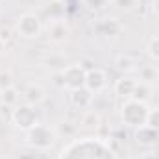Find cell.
<instances>
[{
    "mask_svg": "<svg viewBox=\"0 0 159 159\" xmlns=\"http://www.w3.org/2000/svg\"><path fill=\"white\" fill-rule=\"evenodd\" d=\"M83 6H87L89 9H100L107 4V0H81Z\"/></svg>",
    "mask_w": 159,
    "mask_h": 159,
    "instance_id": "obj_22",
    "label": "cell"
},
{
    "mask_svg": "<svg viewBox=\"0 0 159 159\" xmlns=\"http://www.w3.org/2000/svg\"><path fill=\"white\" fill-rule=\"evenodd\" d=\"M57 139H59L57 129L50 128L43 122L30 128L28 131H24V143L34 150H50V148L56 146Z\"/></svg>",
    "mask_w": 159,
    "mask_h": 159,
    "instance_id": "obj_1",
    "label": "cell"
},
{
    "mask_svg": "<svg viewBox=\"0 0 159 159\" xmlns=\"http://www.w3.org/2000/svg\"><path fill=\"white\" fill-rule=\"evenodd\" d=\"M146 124H148V126H152V128H156V129H159V107L150 109L148 119H146Z\"/></svg>",
    "mask_w": 159,
    "mask_h": 159,
    "instance_id": "obj_21",
    "label": "cell"
},
{
    "mask_svg": "<svg viewBox=\"0 0 159 159\" xmlns=\"http://www.w3.org/2000/svg\"><path fill=\"white\" fill-rule=\"evenodd\" d=\"M115 6L122 9V11H133L137 6H139V0H113Z\"/></svg>",
    "mask_w": 159,
    "mask_h": 159,
    "instance_id": "obj_20",
    "label": "cell"
},
{
    "mask_svg": "<svg viewBox=\"0 0 159 159\" xmlns=\"http://www.w3.org/2000/svg\"><path fill=\"white\" fill-rule=\"evenodd\" d=\"M146 54H148L154 61H159V35L152 37V39L146 43Z\"/></svg>",
    "mask_w": 159,
    "mask_h": 159,
    "instance_id": "obj_18",
    "label": "cell"
},
{
    "mask_svg": "<svg viewBox=\"0 0 159 159\" xmlns=\"http://www.w3.org/2000/svg\"><path fill=\"white\" fill-rule=\"evenodd\" d=\"M9 37H11V35H9V32H7V30H0V41L7 43V41H9Z\"/></svg>",
    "mask_w": 159,
    "mask_h": 159,
    "instance_id": "obj_25",
    "label": "cell"
},
{
    "mask_svg": "<svg viewBox=\"0 0 159 159\" xmlns=\"http://www.w3.org/2000/svg\"><path fill=\"white\" fill-rule=\"evenodd\" d=\"M107 87V74L102 69H89L85 78V89H89L93 94L102 93Z\"/></svg>",
    "mask_w": 159,
    "mask_h": 159,
    "instance_id": "obj_7",
    "label": "cell"
},
{
    "mask_svg": "<svg viewBox=\"0 0 159 159\" xmlns=\"http://www.w3.org/2000/svg\"><path fill=\"white\" fill-rule=\"evenodd\" d=\"M137 74H139V81L154 85L159 80V69L156 65H141L139 70H137Z\"/></svg>",
    "mask_w": 159,
    "mask_h": 159,
    "instance_id": "obj_14",
    "label": "cell"
},
{
    "mask_svg": "<svg viewBox=\"0 0 159 159\" xmlns=\"http://www.w3.org/2000/svg\"><path fill=\"white\" fill-rule=\"evenodd\" d=\"M15 32L22 39H37L43 32V22L37 15L34 13H24L17 19L15 22Z\"/></svg>",
    "mask_w": 159,
    "mask_h": 159,
    "instance_id": "obj_5",
    "label": "cell"
},
{
    "mask_svg": "<svg viewBox=\"0 0 159 159\" xmlns=\"http://www.w3.org/2000/svg\"><path fill=\"white\" fill-rule=\"evenodd\" d=\"M19 102H20V93L15 87H9V89H6V91L0 93V104H2V107L13 109V107L19 106Z\"/></svg>",
    "mask_w": 159,
    "mask_h": 159,
    "instance_id": "obj_15",
    "label": "cell"
},
{
    "mask_svg": "<svg viewBox=\"0 0 159 159\" xmlns=\"http://www.w3.org/2000/svg\"><path fill=\"white\" fill-rule=\"evenodd\" d=\"M150 9H152V13L159 19V0H152L150 2Z\"/></svg>",
    "mask_w": 159,
    "mask_h": 159,
    "instance_id": "obj_24",
    "label": "cell"
},
{
    "mask_svg": "<svg viewBox=\"0 0 159 159\" xmlns=\"http://www.w3.org/2000/svg\"><path fill=\"white\" fill-rule=\"evenodd\" d=\"M100 124H102V119H100V115H98L94 109H89V111L83 113V117H81V126H83L85 129H98Z\"/></svg>",
    "mask_w": 159,
    "mask_h": 159,
    "instance_id": "obj_16",
    "label": "cell"
},
{
    "mask_svg": "<svg viewBox=\"0 0 159 159\" xmlns=\"http://www.w3.org/2000/svg\"><path fill=\"white\" fill-rule=\"evenodd\" d=\"M44 98H46V93L39 83H28L20 91V100H22V104H28V106L37 107L39 104L44 102Z\"/></svg>",
    "mask_w": 159,
    "mask_h": 159,
    "instance_id": "obj_6",
    "label": "cell"
},
{
    "mask_svg": "<svg viewBox=\"0 0 159 159\" xmlns=\"http://www.w3.org/2000/svg\"><path fill=\"white\" fill-rule=\"evenodd\" d=\"M141 159H159V157H157V154H152V152H150V154H144Z\"/></svg>",
    "mask_w": 159,
    "mask_h": 159,
    "instance_id": "obj_26",
    "label": "cell"
},
{
    "mask_svg": "<svg viewBox=\"0 0 159 159\" xmlns=\"http://www.w3.org/2000/svg\"><path fill=\"white\" fill-rule=\"evenodd\" d=\"M61 131H63V133L67 131V133H70V135H72V133L76 131V128H74V126H70V122H63V124H61Z\"/></svg>",
    "mask_w": 159,
    "mask_h": 159,
    "instance_id": "obj_23",
    "label": "cell"
},
{
    "mask_svg": "<svg viewBox=\"0 0 159 159\" xmlns=\"http://www.w3.org/2000/svg\"><path fill=\"white\" fill-rule=\"evenodd\" d=\"M11 122L15 128L22 129V131H28L30 128L37 126L41 122L39 113L35 109V106H28V104H19L17 107L11 109Z\"/></svg>",
    "mask_w": 159,
    "mask_h": 159,
    "instance_id": "obj_3",
    "label": "cell"
},
{
    "mask_svg": "<svg viewBox=\"0 0 159 159\" xmlns=\"http://www.w3.org/2000/svg\"><path fill=\"white\" fill-rule=\"evenodd\" d=\"M94 30L104 37H117L122 32V22L117 17H104L94 24Z\"/></svg>",
    "mask_w": 159,
    "mask_h": 159,
    "instance_id": "obj_10",
    "label": "cell"
},
{
    "mask_svg": "<svg viewBox=\"0 0 159 159\" xmlns=\"http://www.w3.org/2000/svg\"><path fill=\"white\" fill-rule=\"evenodd\" d=\"M141 65H143L141 59L137 56H131V54H120V56H117V59H115V67L119 69L120 72H124V74L137 72Z\"/></svg>",
    "mask_w": 159,
    "mask_h": 159,
    "instance_id": "obj_12",
    "label": "cell"
},
{
    "mask_svg": "<svg viewBox=\"0 0 159 159\" xmlns=\"http://www.w3.org/2000/svg\"><path fill=\"white\" fill-rule=\"evenodd\" d=\"M46 35L52 43H65L69 37V24L65 19H52L46 26Z\"/></svg>",
    "mask_w": 159,
    "mask_h": 159,
    "instance_id": "obj_8",
    "label": "cell"
},
{
    "mask_svg": "<svg viewBox=\"0 0 159 159\" xmlns=\"http://www.w3.org/2000/svg\"><path fill=\"white\" fill-rule=\"evenodd\" d=\"M133 139H135V143L141 144V146H154L159 141V129L148 126V124H143V126L135 128Z\"/></svg>",
    "mask_w": 159,
    "mask_h": 159,
    "instance_id": "obj_9",
    "label": "cell"
},
{
    "mask_svg": "<svg viewBox=\"0 0 159 159\" xmlns=\"http://www.w3.org/2000/svg\"><path fill=\"white\" fill-rule=\"evenodd\" d=\"M148 113H150V107L146 102H141V100H135V98H128L124 100L122 107H120V119L126 126L129 128H139L143 124H146L148 119Z\"/></svg>",
    "mask_w": 159,
    "mask_h": 159,
    "instance_id": "obj_2",
    "label": "cell"
},
{
    "mask_svg": "<svg viewBox=\"0 0 159 159\" xmlns=\"http://www.w3.org/2000/svg\"><path fill=\"white\" fill-rule=\"evenodd\" d=\"M13 87V74L9 70H0V93Z\"/></svg>",
    "mask_w": 159,
    "mask_h": 159,
    "instance_id": "obj_19",
    "label": "cell"
},
{
    "mask_svg": "<svg viewBox=\"0 0 159 159\" xmlns=\"http://www.w3.org/2000/svg\"><path fill=\"white\" fill-rule=\"evenodd\" d=\"M59 78H61V85H63L67 91H76V89L85 87L87 69H85L81 63L67 65V67L59 72Z\"/></svg>",
    "mask_w": 159,
    "mask_h": 159,
    "instance_id": "obj_4",
    "label": "cell"
},
{
    "mask_svg": "<svg viewBox=\"0 0 159 159\" xmlns=\"http://www.w3.org/2000/svg\"><path fill=\"white\" fill-rule=\"evenodd\" d=\"M93 100H94V94L89 89H85V87L70 91V104L76 109H89L93 106Z\"/></svg>",
    "mask_w": 159,
    "mask_h": 159,
    "instance_id": "obj_13",
    "label": "cell"
},
{
    "mask_svg": "<svg viewBox=\"0 0 159 159\" xmlns=\"http://www.w3.org/2000/svg\"><path fill=\"white\" fill-rule=\"evenodd\" d=\"M135 87H137V80L131 78V76H122L115 81L113 85V91L115 94L128 100V98H133V93H135Z\"/></svg>",
    "mask_w": 159,
    "mask_h": 159,
    "instance_id": "obj_11",
    "label": "cell"
},
{
    "mask_svg": "<svg viewBox=\"0 0 159 159\" xmlns=\"http://www.w3.org/2000/svg\"><path fill=\"white\" fill-rule=\"evenodd\" d=\"M152 96V85L148 83H143L137 80V87H135V93H133V98L135 100H141V102H148V98Z\"/></svg>",
    "mask_w": 159,
    "mask_h": 159,
    "instance_id": "obj_17",
    "label": "cell"
},
{
    "mask_svg": "<svg viewBox=\"0 0 159 159\" xmlns=\"http://www.w3.org/2000/svg\"><path fill=\"white\" fill-rule=\"evenodd\" d=\"M4 50H6V43L0 41V54H4Z\"/></svg>",
    "mask_w": 159,
    "mask_h": 159,
    "instance_id": "obj_27",
    "label": "cell"
}]
</instances>
